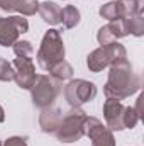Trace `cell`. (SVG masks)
I'll list each match as a JSON object with an SVG mask.
<instances>
[{"label": "cell", "mask_w": 144, "mask_h": 146, "mask_svg": "<svg viewBox=\"0 0 144 146\" xmlns=\"http://www.w3.org/2000/svg\"><path fill=\"white\" fill-rule=\"evenodd\" d=\"M141 90V78L134 73V68L127 58H122L108 66V76L104 85L107 99L124 100Z\"/></svg>", "instance_id": "cell-1"}, {"label": "cell", "mask_w": 144, "mask_h": 146, "mask_svg": "<svg viewBox=\"0 0 144 146\" xmlns=\"http://www.w3.org/2000/svg\"><path fill=\"white\" fill-rule=\"evenodd\" d=\"M65 56H66V49H65L61 33L58 29H48L41 39V46L37 49V65L44 72H49L56 63L63 61Z\"/></svg>", "instance_id": "cell-2"}, {"label": "cell", "mask_w": 144, "mask_h": 146, "mask_svg": "<svg viewBox=\"0 0 144 146\" xmlns=\"http://www.w3.org/2000/svg\"><path fill=\"white\" fill-rule=\"evenodd\" d=\"M87 112L81 107H71L63 117L56 129V138L61 143H75L80 141L85 136V122H87Z\"/></svg>", "instance_id": "cell-3"}, {"label": "cell", "mask_w": 144, "mask_h": 146, "mask_svg": "<svg viewBox=\"0 0 144 146\" xmlns=\"http://www.w3.org/2000/svg\"><path fill=\"white\" fill-rule=\"evenodd\" d=\"M63 90V82L51 76V75H37L32 87H31V97L32 104L37 109H46L54 104L56 97Z\"/></svg>", "instance_id": "cell-4"}, {"label": "cell", "mask_w": 144, "mask_h": 146, "mask_svg": "<svg viewBox=\"0 0 144 146\" xmlns=\"http://www.w3.org/2000/svg\"><path fill=\"white\" fill-rule=\"evenodd\" d=\"M122 58H127V51H126L124 44H120L117 41V42H112V44L100 46V48L93 49L87 56V68L93 73H100L105 68H108L112 63H115Z\"/></svg>", "instance_id": "cell-5"}, {"label": "cell", "mask_w": 144, "mask_h": 146, "mask_svg": "<svg viewBox=\"0 0 144 146\" xmlns=\"http://www.w3.org/2000/svg\"><path fill=\"white\" fill-rule=\"evenodd\" d=\"M63 94L70 107H81L83 104L92 102L97 97V85L90 80L76 78V80H70L65 85Z\"/></svg>", "instance_id": "cell-6"}, {"label": "cell", "mask_w": 144, "mask_h": 146, "mask_svg": "<svg viewBox=\"0 0 144 146\" xmlns=\"http://www.w3.org/2000/svg\"><path fill=\"white\" fill-rule=\"evenodd\" d=\"M29 31V21L24 15L0 17V46L9 48L19 41V36Z\"/></svg>", "instance_id": "cell-7"}, {"label": "cell", "mask_w": 144, "mask_h": 146, "mask_svg": "<svg viewBox=\"0 0 144 146\" xmlns=\"http://www.w3.org/2000/svg\"><path fill=\"white\" fill-rule=\"evenodd\" d=\"M85 136L90 138L92 146H115L114 131H110L107 126L97 117H87Z\"/></svg>", "instance_id": "cell-8"}, {"label": "cell", "mask_w": 144, "mask_h": 146, "mask_svg": "<svg viewBox=\"0 0 144 146\" xmlns=\"http://www.w3.org/2000/svg\"><path fill=\"white\" fill-rule=\"evenodd\" d=\"M12 66H14V82L17 83V87H20L22 90H31L37 76L32 58H17L14 60Z\"/></svg>", "instance_id": "cell-9"}, {"label": "cell", "mask_w": 144, "mask_h": 146, "mask_svg": "<svg viewBox=\"0 0 144 146\" xmlns=\"http://www.w3.org/2000/svg\"><path fill=\"white\" fill-rule=\"evenodd\" d=\"M102 110H104L105 126L110 131H124V112H126V106L120 100L107 99L104 102Z\"/></svg>", "instance_id": "cell-10"}, {"label": "cell", "mask_w": 144, "mask_h": 146, "mask_svg": "<svg viewBox=\"0 0 144 146\" xmlns=\"http://www.w3.org/2000/svg\"><path fill=\"white\" fill-rule=\"evenodd\" d=\"M129 36V31H127V26H126V21L124 19H117V21H110L108 24L102 26L97 33V41L100 46H107L112 42H117L119 39Z\"/></svg>", "instance_id": "cell-11"}, {"label": "cell", "mask_w": 144, "mask_h": 146, "mask_svg": "<svg viewBox=\"0 0 144 146\" xmlns=\"http://www.w3.org/2000/svg\"><path fill=\"white\" fill-rule=\"evenodd\" d=\"M61 117H63V112L58 107H46V109H41V114H39V127L42 133L46 134H54L59 122H61Z\"/></svg>", "instance_id": "cell-12"}, {"label": "cell", "mask_w": 144, "mask_h": 146, "mask_svg": "<svg viewBox=\"0 0 144 146\" xmlns=\"http://www.w3.org/2000/svg\"><path fill=\"white\" fill-rule=\"evenodd\" d=\"M37 12H39V15L42 17V21L46 24H49V26L61 24V7L56 2H51V0L41 2Z\"/></svg>", "instance_id": "cell-13"}, {"label": "cell", "mask_w": 144, "mask_h": 146, "mask_svg": "<svg viewBox=\"0 0 144 146\" xmlns=\"http://www.w3.org/2000/svg\"><path fill=\"white\" fill-rule=\"evenodd\" d=\"M81 21V14L75 5H66L61 9V24L65 26V29H73L80 24Z\"/></svg>", "instance_id": "cell-14"}, {"label": "cell", "mask_w": 144, "mask_h": 146, "mask_svg": "<svg viewBox=\"0 0 144 146\" xmlns=\"http://www.w3.org/2000/svg\"><path fill=\"white\" fill-rule=\"evenodd\" d=\"M124 21H126L129 34H132L136 37H141L144 34V14L143 12H139L136 15H131V17H127Z\"/></svg>", "instance_id": "cell-15"}, {"label": "cell", "mask_w": 144, "mask_h": 146, "mask_svg": "<svg viewBox=\"0 0 144 146\" xmlns=\"http://www.w3.org/2000/svg\"><path fill=\"white\" fill-rule=\"evenodd\" d=\"M73 66L66 61V60H63V61H59V63H56L49 72L48 75H51V76H54V78H58V80H61V82H65V80H70L73 76Z\"/></svg>", "instance_id": "cell-16"}, {"label": "cell", "mask_w": 144, "mask_h": 146, "mask_svg": "<svg viewBox=\"0 0 144 146\" xmlns=\"http://www.w3.org/2000/svg\"><path fill=\"white\" fill-rule=\"evenodd\" d=\"M12 49H14V54L17 58H32V54H34L32 42L31 41H26V39H19L17 42H14Z\"/></svg>", "instance_id": "cell-17"}, {"label": "cell", "mask_w": 144, "mask_h": 146, "mask_svg": "<svg viewBox=\"0 0 144 146\" xmlns=\"http://www.w3.org/2000/svg\"><path fill=\"white\" fill-rule=\"evenodd\" d=\"M141 121L137 110L131 106H126V112H124V129H134L136 124Z\"/></svg>", "instance_id": "cell-18"}, {"label": "cell", "mask_w": 144, "mask_h": 146, "mask_svg": "<svg viewBox=\"0 0 144 146\" xmlns=\"http://www.w3.org/2000/svg\"><path fill=\"white\" fill-rule=\"evenodd\" d=\"M39 9V2L37 0H20L19 7H17V12L24 17H29V15H34Z\"/></svg>", "instance_id": "cell-19"}, {"label": "cell", "mask_w": 144, "mask_h": 146, "mask_svg": "<svg viewBox=\"0 0 144 146\" xmlns=\"http://www.w3.org/2000/svg\"><path fill=\"white\" fill-rule=\"evenodd\" d=\"M14 80V66L9 63V60L0 58V82H10Z\"/></svg>", "instance_id": "cell-20"}, {"label": "cell", "mask_w": 144, "mask_h": 146, "mask_svg": "<svg viewBox=\"0 0 144 146\" xmlns=\"http://www.w3.org/2000/svg\"><path fill=\"white\" fill-rule=\"evenodd\" d=\"M20 0H0V10L3 12H17V7H19Z\"/></svg>", "instance_id": "cell-21"}, {"label": "cell", "mask_w": 144, "mask_h": 146, "mask_svg": "<svg viewBox=\"0 0 144 146\" xmlns=\"http://www.w3.org/2000/svg\"><path fill=\"white\" fill-rule=\"evenodd\" d=\"M2 146H27V141L22 136H10L2 143Z\"/></svg>", "instance_id": "cell-22"}, {"label": "cell", "mask_w": 144, "mask_h": 146, "mask_svg": "<svg viewBox=\"0 0 144 146\" xmlns=\"http://www.w3.org/2000/svg\"><path fill=\"white\" fill-rule=\"evenodd\" d=\"M3 121H5V110L0 106V122H3Z\"/></svg>", "instance_id": "cell-23"}, {"label": "cell", "mask_w": 144, "mask_h": 146, "mask_svg": "<svg viewBox=\"0 0 144 146\" xmlns=\"http://www.w3.org/2000/svg\"><path fill=\"white\" fill-rule=\"evenodd\" d=\"M0 146H2V141H0Z\"/></svg>", "instance_id": "cell-24"}]
</instances>
